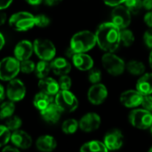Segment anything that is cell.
Wrapping results in <instances>:
<instances>
[{"mask_svg": "<svg viewBox=\"0 0 152 152\" xmlns=\"http://www.w3.org/2000/svg\"><path fill=\"white\" fill-rule=\"evenodd\" d=\"M143 109L151 111L152 113V95L151 94H142V104Z\"/></svg>", "mask_w": 152, "mask_h": 152, "instance_id": "37", "label": "cell"}, {"mask_svg": "<svg viewBox=\"0 0 152 152\" xmlns=\"http://www.w3.org/2000/svg\"><path fill=\"white\" fill-rule=\"evenodd\" d=\"M103 1L107 5L114 7V6H117V5H119L121 4L125 3L126 0H103Z\"/></svg>", "mask_w": 152, "mask_h": 152, "instance_id": "39", "label": "cell"}, {"mask_svg": "<svg viewBox=\"0 0 152 152\" xmlns=\"http://www.w3.org/2000/svg\"><path fill=\"white\" fill-rule=\"evenodd\" d=\"M76 53L73 51V49L69 46V48L66 51V55H67V57H69V58H71L72 59V57L74 56V54H75Z\"/></svg>", "mask_w": 152, "mask_h": 152, "instance_id": "48", "label": "cell"}, {"mask_svg": "<svg viewBox=\"0 0 152 152\" xmlns=\"http://www.w3.org/2000/svg\"><path fill=\"white\" fill-rule=\"evenodd\" d=\"M5 126L11 131H15L20 128L21 125H22V120L20 119V118H19L18 116H11L10 118H6L5 120Z\"/></svg>", "mask_w": 152, "mask_h": 152, "instance_id": "30", "label": "cell"}, {"mask_svg": "<svg viewBox=\"0 0 152 152\" xmlns=\"http://www.w3.org/2000/svg\"><path fill=\"white\" fill-rule=\"evenodd\" d=\"M95 37L97 45L106 53H113L120 45V29L113 22L101 24L95 32Z\"/></svg>", "mask_w": 152, "mask_h": 152, "instance_id": "1", "label": "cell"}, {"mask_svg": "<svg viewBox=\"0 0 152 152\" xmlns=\"http://www.w3.org/2000/svg\"><path fill=\"white\" fill-rule=\"evenodd\" d=\"M54 102L62 112H73L78 107V100L69 90H60L54 96Z\"/></svg>", "mask_w": 152, "mask_h": 152, "instance_id": "5", "label": "cell"}, {"mask_svg": "<svg viewBox=\"0 0 152 152\" xmlns=\"http://www.w3.org/2000/svg\"><path fill=\"white\" fill-rule=\"evenodd\" d=\"M143 40L144 43L146 44V45L152 49V28H151V29H148L144 35H143Z\"/></svg>", "mask_w": 152, "mask_h": 152, "instance_id": "38", "label": "cell"}, {"mask_svg": "<svg viewBox=\"0 0 152 152\" xmlns=\"http://www.w3.org/2000/svg\"><path fill=\"white\" fill-rule=\"evenodd\" d=\"M34 52L40 60L51 61L56 54V48L53 43L48 39L37 38L33 43Z\"/></svg>", "mask_w": 152, "mask_h": 152, "instance_id": "7", "label": "cell"}, {"mask_svg": "<svg viewBox=\"0 0 152 152\" xmlns=\"http://www.w3.org/2000/svg\"><path fill=\"white\" fill-rule=\"evenodd\" d=\"M144 21L145 23L152 28V11H149V12H147L144 16Z\"/></svg>", "mask_w": 152, "mask_h": 152, "instance_id": "40", "label": "cell"}, {"mask_svg": "<svg viewBox=\"0 0 152 152\" xmlns=\"http://www.w3.org/2000/svg\"><path fill=\"white\" fill-rule=\"evenodd\" d=\"M20 71V61L15 57L8 56L0 61V80L10 81Z\"/></svg>", "mask_w": 152, "mask_h": 152, "instance_id": "6", "label": "cell"}, {"mask_svg": "<svg viewBox=\"0 0 152 152\" xmlns=\"http://www.w3.org/2000/svg\"><path fill=\"white\" fill-rule=\"evenodd\" d=\"M136 90L142 94H152V73H146L140 77L136 83Z\"/></svg>", "mask_w": 152, "mask_h": 152, "instance_id": "23", "label": "cell"}, {"mask_svg": "<svg viewBox=\"0 0 152 152\" xmlns=\"http://www.w3.org/2000/svg\"><path fill=\"white\" fill-rule=\"evenodd\" d=\"M108 97L107 87L101 83L93 84L87 92L88 101L94 105H100L104 102Z\"/></svg>", "mask_w": 152, "mask_h": 152, "instance_id": "11", "label": "cell"}, {"mask_svg": "<svg viewBox=\"0 0 152 152\" xmlns=\"http://www.w3.org/2000/svg\"><path fill=\"white\" fill-rule=\"evenodd\" d=\"M126 69L128 72L134 76H142L145 73L146 68L145 65L140 61H130L126 64Z\"/></svg>", "mask_w": 152, "mask_h": 152, "instance_id": "25", "label": "cell"}, {"mask_svg": "<svg viewBox=\"0 0 152 152\" xmlns=\"http://www.w3.org/2000/svg\"><path fill=\"white\" fill-rule=\"evenodd\" d=\"M103 142L109 151L118 150L122 147L124 142L123 134L118 129H112L106 134Z\"/></svg>", "mask_w": 152, "mask_h": 152, "instance_id": "14", "label": "cell"}, {"mask_svg": "<svg viewBox=\"0 0 152 152\" xmlns=\"http://www.w3.org/2000/svg\"><path fill=\"white\" fill-rule=\"evenodd\" d=\"M102 63L105 70L114 77L122 75L126 69L124 60L111 52H108L102 55Z\"/></svg>", "mask_w": 152, "mask_h": 152, "instance_id": "3", "label": "cell"}, {"mask_svg": "<svg viewBox=\"0 0 152 152\" xmlns=\"http://www.w3.org/2000/svg\"><path fill=\"white\" fill-rule=\"evenodd\" d=\"M10 27L16 31H28L35 25V16L28 12H18L9 18Z\"/></svg>", "mask_w": 152, "mask_h": 152, "instance_id": "4", "label": "cell"}, {"mask_svg": "<svg viewBox=\"0 0 152 152\" xmlns=\"http://www.w3.org/2000/svg\"><path fill=\"white\" fill-rule=\"evenodd\" d=\"M4 43H5V40H4V35L0 32V50L4 47Z\"/></svg>", "mask_w": 152, "mask_h": 152, "instance_id": "49", "label": "cell"}, {"mask_svg": "<svg viewBox=\"0 0 152 152\" xmlns=\"http://www.w3.org/2000/svg\"><path fill=\"white\" fill-rule=\"evenodd\" d=\"M104 142L100 141H90L82 145L80 151L82 152H95V151H108Z\"/></svg>", "mask_w": 152, "mask_h": 152, "instance_id": "24", "label": "cell"}, {"mask_svg": "<svg viewBox=\"0 0 152 152\" xmlns=\"http://www.w3.org/2000/svg\"><path fill=\"white\" fill-rule=\"evenodd\" d=\"M12 3V0H0V10H4L8 8Z\"/></svg>", "mask_w": 152, "mask_h": 152, "instance_id": "41", "label": "cell"}, {"mask_svg": "<svg viewBox=\"0 0 152 152\" xmlns=\"http://www.w3.org/2000/svg\"><path fill=\"white\" fill-rule=\"evenodd\" d=\"M74 66L82 71L90 70L94 67V60L92 57L85 53H77L72 57Z\"/></svg>", "mask_w": 152, "mask_h": 152, "instance_id": "17", "label": "cell"}, {"mask_svg": "<svg viewBox=\"0 0 152 152\" xmlns=\"http://www.w3.org/2000/svg\"><path fill=\"white\" fill-rule=\"evenodd\" d=\"M7 98L12 102H20L26 95V86L20 79L13 78L9 81L6 87Z\"/></svg>", "mask_w": 152, "mask_h": 152, "instance_id": "10", "label": "cell"}, {"mask_svg": "<svg viewBox=\"0 0 152 152\" xmlns=\"http://www.w3.org/2000/svg\"><path fill=\"white\" fill-rule=\"evenodd\" d=\"M149 62H150V66L152 69V49H151V53H150V57H149Z\"/></svg>", "mask_w": 152, "mask_h": 152, "instance_id": "50", "label": "cell"}, {"mask_svg": "<svg viewBox=\"0 0 152 152\" xmlns=\"http://www.w3.org/2000/svg\"><path fill=\"white\" fill-rule=\"evenodd\" d=\"M142 7L148 11H152V0H142Z\"/></svg>", "mask_w": 152, "mask_h": 152, "instance_id": "42", "label": "cell"}, {"mask_svg": "<svg viewBox=\"0 0 152 152\" xmlns=\"http://www.w3.org/2000/svg\"><path fill=\"white\" fill-rule=\"evenodd\" d=\"M20 71L24 74H29L35 71V68H36V64L34 61H30L29 59L24 60L20 61Z\"/></svg>", "mask_w": 152, "mask_h": 152, "instance_id": "33", "label": "cell"}, {"mask_svg": "<svg viewBox=\"0 0 152 152\" xmlns=\"http://www.w3.org/2000/svg\"><path fill=\"white\" fill-rule=\"evenodd\" d=\"M15 111L14 102H4L0 105V119H6L13 115Z\"/></svg>", "mask_w": 152, "mask_h": 152, "instance_id": "27", "label": "cell"}, {"mask_svg": "<svg viewBox=\"0 0 152 152\" xmlns=\"http://www.w3.org/2000/svg\"><path fill=\"white\" fill-rule=\"evenodd\" d=\"M11 137V131L5 125H0V148L4 147L9 142Z\"/></svg>", "mask_w": 152, "mask_h": 152, "instance_id": "32", "label": "cell"}, {"mask_svg": "<svg viewBox=\"0 0 152 152\" xmlns=\"http://www.w3.org/2000/svg\"><path fill=\"white\" fill-rule=\"evenodd\" d=\"M149 129H150V133H151V135L152 136V126H151V127H150V128H149Z\"/></svg>", "mask_w": 152, "mask_h": 152, "instance_id": "51", "label": "cell"}, {"mask_svg": "<svg viewBox=\"0 0 152 152\" xmlns=\"http://www.w3.org/2000/svg\"><path fill=\"white\" fill-rule=\"evenodd\" d=\"M88 79L92 84L100 83L102 80V72L98 69H91L88 74Z\"/></svg>", "mask_w": 152, "mask_h": 152, "instance_id": "36", "label": "cell"}, {"mask_svg": "<svg viewBox=\"0 0 152 152\" xmlns=\"http://www.w3.org/2000/svg\"><path fill=\"white\" fill-rule=\"evenodd\" d=\"M50 64L53 72L57 76L67 75L71 70V64L67 59L62 57L53 58L51 61Z\"/></svg>", "mask_w": 152, "mask_h": 152, "instance_id": "18", "label": "cell"}, {"mask_svg": "<svg viewBox=\"0 0 152 152\" xmlns=\"http://www.w3.org/2000/svg\"><path fill=\"white\" fill-rule=\"evenodd\" d=\"M62 111L60 110V108L55 104V102H53L50 104L45 110L40 112V115L42 118L50 124H55L57 123L61 116Z\"/></svg>", "mask_w": 152, "mask_h": 152, "instance_id": "20", "label": "cell"}, {"mask_svg": "<svg viewBox=\"0 0 152 152\" xmlns=\"http://www.w3.org/2000/svg\"><path fill=\"white\" fill-rule=\"evenodd\" d=\"M126 7L131 13H138L142 8V0H126Z\"/></svg>", "mask_w": 152, "mask_h": 152, "instance_id": "31", "label": "cell"}, {"mask_svg": "<svg viewBox=\"0 0 152 152\" xmlns=\"http://www.w3.org/2000/svg\"><path fill=\"white\" fill-rule=\"evenodd\" d=\"M134 42V35L132 30L126 28L120 29V43L126 46L129 47L131 46Z\"/></svg>", "mask_w": 152, "mask_h": 152, "instance_id": "29", "label": "cell"}, {"mask_svg": "<svg viewBox=\"0 0 152 152\" xmlns=\"http://www.w3.org/2000/svg\"><path fill=\"white\" fill-rule=\"evenodd\" d=\"M58 83H59V86L61 90H69L72 86L71 78L68 76V74L60 76Z\"/></svg>", "mask_w": 152, "mask_h": 152, "instance_id": "35", "label": "cell"}, {"mask_svg": "<svg viewBox=\"0 0 152 152\" xmlns=\"http://www.w3.org/2000/svg\"><path fill=\"white\" fill-rule=\"evenodd\" d=\"M129 122L135 128L145 130L152 126V113L145 109H136L130 112Z\"/></svg>", "mask_w": 152, "mask_h": 152, "instance_id": "8", "label": "cell"}, {"mask_svg": "<svg viewBox=\"0 0 152 152\" xmlns=\"http://www.w3.org/2000/svg\"><path fill=\"white\" fill-rule=\"evenodd\" d=\"M62 0H43V2L48 6H55L59 4Z\"/></svg>", "mask_w": 152, "mask_h": 152, "instance_id": "43", "label": "cell"}, {"mask_svg": "<svg viewBox=\"0 0 152 152\" xmlns=\"http://www.w3.org/2000/svg\"><path fill=\"white\" fill-rule=\"evenodd\" d=\"M96 42L95 34L89 30H82L76 33L70 39V47L77 53H86L93 49Z\"/></svg>", "mask_w": 152, "mask_h": 152, "instance_id": "2", "label": "cell"}, {"mask_svg": "<svg viewBox=\"0 0 152 152\" xmlns=\"http://www.w3.org/2000/svg\"><path fill=\"white\" fill-rule=\"evenodd\" d=\"M101 117L94 112H89L84 115L78 121L79 128L85 133H91L97 130L101 126Z\"/></svg>", "mask_w": 152, "mask_h": 152, "instance_id": "12", "label": "cell"}, {"mask_svg": "<svg viewBox=\"0 0 152 152\" xmlns=\"http://www.w3.org/2000/svg\"><path fill=\"white\" fill-rule=\"evenodd\" d=\"M10 142L19 150H27L32 145L31 136L22 130H15L11 133Z\"/></svg>", "mask_w": 152, "mask_h": 152, "instance_id": "13", "label": "cell"}, {"mask_svg": "<svg viewBox=\"0 0 152 152\" xmlns=\"http://www.w3.org/2000/svg\"><path fill=\"white\" fill-rule=\"evenodd\" d=\"M50 22V18L45 14H38L35 16V25L39 28H45L49 26Z\"/></svg>", "mask_w": 152, "mask_h": 152, "instance_id": "34", "label": "cell"}, {"mask_svg": "<svg viewBox=\"0 0 152 152\" xmlns=\"http://www.w3.org/2000/svg\"><path fill=\"white\" fill-rule=\"evenodd\" d=\"M6 13L3 12V10H0V26L4 25L6 21Z\"/></svg>", "mask_w": 152, "mask_h": 152, "instance_id": "45", "label": "cell"}, {"mask_svg": "<svg viewBox=\"0 0 152 152\" xmlns=\"http://www.w3.org/2000/svg\"><path fill=\"white\" fill-rule=\"evenodd\" d=\"M132 21L130 11L121 4L114 6L111 12V22H113L119 29L126 28Z\"/></svg>", "mask_w": 152, "mask_h": 152, "instance_id": "9", "label": "cell"}, {"mask_svg": "<svg viewBox=\"0 0 152 152\" xmlns=\"http://www.w3.org/2000/svg\"><path fill=\"white\" fill-rule=\"evenodd\" d=\"M149 151H152V146H151V149H150Z\"/></svg>", "mask_w": 152, "mask_h": 152, "instance_id": "52", "label": "cell"}, {"mask_svg": "<svg viewBox=\"0 0 152 152\" xmlns=\"http://www.w3.org/2000/svg\"><path fill=\"white\" fill-rule=\"evenodd\" d=\"M142 102V94L138 90H127L120 95V102L126 108H137Z\"/></svg>", "mask_w": 152, "mask_h": 152, "instance_id": "15", "label": "cell"}, {"mask_svg": "<svg viewBox=\"0 0 152 152\" xmlns=\"http://www.w3.org/2000/svg\"><path fill=\"white\" fill-rule=\"evenodd\" d=\"M28 4H30V5H38V4H40L42 2H43V0H25Z\"/></svg>", "mask_w": 152, "mask_h": 152, "instance_id": "47", "label": "cell"}, {"mask_svg": "<svg viewBox=\"0 0 152 152\" xmlns=\"http://www.w3.org/2000/svg\"><path fill=\"white\" fill-rule=\"evenodd\" d=\"M53 102H54L53 96H51L41 91L35 95L34 100H33V105L39 112L45 110Z\"/></svg>", "mask_w": 152, "mask_h": 152, "instance_id": "22", "label": "cell"}, {"mask_svg": "<svg viewBox=\"0 0 152 152\" xmlns=\"http://www.w3.org/2000/svg\"><path fill=\"white\" fill-rule=\"evenodd\" d=\"M3 151H19V149L17 147H15L14 145H5L4 148H3Z\"/></svg>", "mask_w": 152, "mask_h": 152, "instance_id": "44", "label": "cell"}, {"mask_svg": "<svg viewBox=\"0 0 152 152\" xmlns=\"http://www.w3.org/2000/svg\"><path fill=\"white\" fill-rule=\"evenodd\" d=\"M36 146L40 151L50 152L55 150L57 147V142L52 135H42L37 138L36 142Z\"/></svg>", "mask_w": 152, "mask_h": 152, "instance_id": "21", "label": "cell"}, {"mask_svg": "<svg viewBox=\"0 0 152 152\" xmlns=\"http://www.w3.org/2000/svg\"><path fill=\"white\" fill-rule=\"evenodd\" d=\"M78 128H79L78 121H77L74 118H69V119L65 120L61 125V130L66 134H75Z\"/></svg>", "mask_w": 152, "mask_h": 152, "instance_id": "28", "label": "cell"}, {"mask_svg": "<svg viewBox=\"0 0 152 152\" xmlns=\"http://www.w3.org/2000/svg\"><path fill=\"white\" fill-rule=\"evenodd\" d=\"M5 98V90L4 87L0 84V102H3Z\"/></svg>", "mask_w": 152, "mask_h": 152, "instance_id": "46", "label": "cell"}, {"mask_svg": "<svg viewBox=\"0 0 152 152\" xmlns=\"http://www.w3.org/2000/svg\"><path fill=\"white\" fill-rule=\"evenodd\" d=\"M52 70L51 69V64L48 61H45V60H41L40 61H38L36 64V68H35V74L36 76L41 79L44 77H48L50 71Z\"/></svg>", "mask_w": 152, "mask_h": 152, "instance_id": "26", "label": "cell"}, {"mask_svg": "<svg viewBox=\"0 0 152 152\" xmlns=\"http://www.w3.org/2000/svg\"><path fill=\"white\" fill-rule=\"evenodd\" d=\"M38 88L40 89L41 92L45 93V94H47L51 96H53V97L61 90L58 81H56L53 77H49L41 78L39 80Z\"/></svg>", "mask_w": 152, "mask_h": 152, "instance_id": "19", "label": "cell"}, {"mask_svg": "<svg viewBox=\"0 0 152 152\" xmlns=\"http://www.w3.org/2000/svg\"><path fill=\"white\" fill-rule=\"evenodd\" d=\"M33 52H34L33 44L28 40H21L15 45L13 50V54L17 60L21 61L29 59Z\"/></svg>", "mask_w": 152, "mask_h": 152, "instance_id": "16", "label": "cell"}]
</instances>
